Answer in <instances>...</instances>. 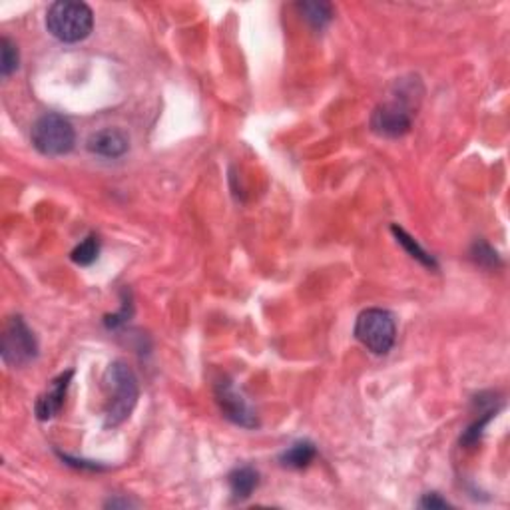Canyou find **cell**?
<instances>
[{
    "instance_id": "obj_1",
    "label": "cell",
    "mask_w": 510,
    "mask_h": 510,
    "mask_svg": "<svg viewBox=\"0 0 510 510\" xmlns=\"http://www.w3.org/2000/svg\"><path fill=\"white\" fill-rule=\"evenodd\" d=\"M106 389V427H118L124 422L138 403V379L124 361H114L104 373Z\"/></svg>"
},
{
    "instance_id": "obj_2",
    "label": "cell",
    "mask_w": 510,
    "mask_h": 510,
    "mask_svg": "<svg viewBox=\"0 0 510 510\" xmlns=\"http://www.w3.org/2000/svg\"><path fill=\"white\" fill-rule=\"evenodd\" d=\"M94 26V14L88 4L60 0L46 13V29L60 42L74 45L90 37Z\"/></svg>"
},
{
    "instance_id": "obj_9",
    "label": "cell",
    "mask_w": 510,
    "mask_h": 510,
    "mask_svg": "<svg viewBox=\"0 0 510 510\" xmlns=\"http://www.w3.org/2000/svg\"><path fill=\"white\" fill-rule=\"evenodd\" d=\"M72 375H74V371H66V373L58 375L46 389V393L40 395V399L37 401V414L40 421H48L52 417H56L60 409H63L66 391L72 381Z\"/></svg>"
},
{
    "instance_id": "obj_11",
    "label": "cell",
    "mask_w": 510,
    "mask_h": 510,
    "mask_svg": "<svg viewBox=\"0 0 510 510\" xmlns=\"http://www.w3.org/2000/svg\"><path fill=\"white\" fill-rule=\"evenodd\" d=\"M317 448L309 440H299V443H293L288 451L281 455V464L288 466V469H305L311 464V461L315 459Z\"/></svg>"
},
{
    "instance_id": "obj_4",
    "label": "cell",
    "mask_w": 510,
    "mask_h": 510,
    "mask_svg": "<svg viewBox=\"0 0 510 510\" xmlns=\"http://www.w3.org/2000/svg\"><path fill=\"white\" fill-rule=\"evenodd\" d=\"M32 146L45 155H64L74 148L76 134L72 124L58 114L38 118L32 126Z\"/></svg>"
},
{
    "instance_id": "obj_17",
    "label": "cell",
    "mask_w": 510,
    "mask_h": 510,
    "mask_svg": "<svg viewBox=\"0 0 510 510\" xmlns=\"http://www.w3.org/2000/svg\"><path fill=\"white\" fill-rule=\"evenodd\" d=\"M419 506H422V508H448V503L433 492V495H425V497H422Z\"/></svg>"
},
{
    "instance_id": "obj_6",
    "label": "cell",
    "mask_w": 510,
    "mask_h": 510,
    "mask_svg": "<svg viewBox=\"0 0 510 510\" xmlns=\"http://www.w3.org/2000/svg\"><path fill=\"white\" fill-rule=\"evenodd\" d=\"M401 98H395L391 102H385L381 106H377L373 116H371V128L373 132L383 138H401L411 130L413 124V112L411 106L405 100L403 94Z\"/></svg>"
},
{
    "instance_id": "obj_7",
    "label": "cell",
    "mask_w": 510,
    "mask_h": 510,
    "mask_svg": "<svg viewBox=\"0 0 510 510\" xmlns=\"http://www.w3.org/2000/svg\"><path fill=\"white\" fill-rule=\"evenodd\" d=\"M215 395H218V403H220L223 414H226L230 421H233L236 425H241L246 429L257 427L255 413L244 401V397H241L230 383H220Z\"/></svg>"
},
{
    "instance_id": "obj_14",
    "label": "cell",
    "mask_w": 510,
    "mask_h": 510,
    "mask_svg": "<svg viewBox=\"0 0 510 510\" xmlns=\"http://www.w3.org/2000/svg\"><path fill=\"white\" fill-rule=\"evenodd\" d=\"M100 239L96 236H88L82 244H78L72 252V262L78 265H90L98 259Z\"/></svg>"
},
{
    "instance_id": "obj_3",
    "label": "cell",
    "mask_w": 510,
    "mask_h": 510,
    "mask_svg": "<svg viewBox=\"0 0 510 510\" xmlns=\"http://www.w3.org/2000/svg\"><path fill=\"white\" fill-rule=\"evenodd\" d=\"M355 337L375 355H387L393 349L397 325L395 317L385 309H367L357 317Z\"/></svg>"
},
{
    "instance_id": "obj_15",
    "label": "cell",
    "mask_w": 510,
    "mask_h": 510,
    "mask_svg": "<svg viewBox=\"0 0 510 510\" xmlns=\"http://www.w3.org/2000/svg\"><path fill=\"white\" fill-rule=\"evenodd\" d=\"M0 54H3V58H0V72L8 78L19 68V50H16V45L11 38L0 40Z\"/></svg>"
},
{
    "instance_id": "obj_8",
    "label": "cell",
    "mask_w": 510,
    "mask_h": 510,
    "mask_svg": "<svg viewBox=\"0 0 510 510\" xmlns=\"http://www.w3.org/2000/svg\"><path fill=\"white\" fill-rule=\"evenodd\" d=\"M88 152L102 155V158H120L124 155L130 148L128 136L118 128H106L100 130V132L92 134L88 138V144H86Z\"/></svg>"
},
{
    "instance_id": "obj_13",
    "label": "cell",
    "mask_w": 510,
    "mask_h": 510,
    "mask_svg": "<svg viewBox=\"0 0 510 510\" xmlns=\"http://www.w3.org/2000/svg\"><path fill=\"white\" fill-rule=\"evenodd\" d=\"M393 230V233H395V238H397V241H399V244L407 249V252L411 254V257H414L417 259V262H421L422 265H427V267H437V262L433 257H431L425 249H422L419 244H417V239H413L407 231H405L403 228H399V226H393L391 228Z\"/></svg>"
},
{
    "instance_id": "obj_12",
    "label": "cell",
    "mask_w": 510,
    "mask_h": 510,
    "mask_svg": "<svg viewBox=\"0 0 510 510\" xmlns=\"http://www.w3.org/2000/svg\"><path fill=\"white\" fill-rule=\"evenodd\" d=\"M299 11L315 29H323L333 19V6L330 3H301Z\"/></svg>"
},
{
    "instance_id": "obj_5",
    "label": "cell",
    "mask_w": 510,
    "mask_h": 510,
    "mask_svg": "<svg viewBox=\"0 0 510 510\" xmlns=\"http://www.w3.org/2000/svg\"><path fill=\"white\" fill-rule=\"evenodd\" d=\"M38 353L37 339L22 322V317H13L3 335V359L6 365L22 367L30 363Z\"/></svg>"
},
{
    "instance_id": "obj_10",
    "label": "cell",
    "mask_w": 510,
    "mask_h": 510,
    "mask_svg": "<svg viewBox=\"0 0 510 510\" xmlns=\"http://www.w3.org/2000/svg\"><path fill=\"white\" fill-rule=\"evenodd\" d=\"M257 485H259V474L255 469H252V466H239V469L230 474L231 495L239 500L252 497V492L257 489Z\"/></svg>"
},
{
    "instance_id": "obj_16",
    "label": "cell",
    "mask_w": 510,
    "mask_h": 510,
    "mask_svg": "<svg viewBox=\"0 0 510 510\" xmlns=\"http://www.w3.org/2000/svg\"><path fill=\"white\" fill-rule=\"evenodd\" d=\"M474 259H477V262L482 265H497L498 263L497 252H492L487 244L474 246Z\"/></svg>"
}]
</instances>
